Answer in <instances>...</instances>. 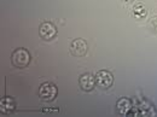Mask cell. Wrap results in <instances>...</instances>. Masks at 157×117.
<instances>
[{
    "label": "cell",
    "instance_id": "6da1fadb",
    "mask_svg": "<svg viewBox=\"0 0 157 117\" xmlns=\"http://www.w3.org/2000/svg\"><path fill=\"white\" fill-rule=\"evenodd\" d=\"M30 53L25 48H16L11 55L12 65L16 68H25L30 63Z\"/></svg>",
    "mask_w": 157,
    "mask_h": 117
},
{
    "label": "cell",
    "instance_id": "7a4b0ae2",
    "mask_svg": "<svg viewBox=\"0 0 157 117\" xmlns=\"http://www.w3.org/2000/svg\"><path fill=\"white\" fill-rule=\"evenodd\" d=\"M58 89L55 83L52 82H44L39 88V97L44 101H52L57 97Z\"/></svg>",
    "mask_w": 157,
    "mask_h": 117
},
{
    "label": "cell",
    "instance_id": "3957f363",
    "mask_svg": "<svg viewBox=\"0 0 157 117\" xmlns=\"http://www.w3.org/2000/svg\"><path fill=\"white\" fill-rule=\"evenodd\" d=\"M94 78H96V86L101 89H108L114 83V76L108 70H99L94 75Z\"/></svg>",
    "mask_w": 157,
    "mask_h": 117
},
{
    "label": "cell",
    "instance_id": "277c9868",
    "mask_svg": "<svg viewBox=\"0 0 157 117\" xmlns=\"http://www.w3.org/2000/svg\"><path fill=\"white\" fill-rule=\"evenodd\" d=\"M39 35L42 40L50 41L57 36V28L51 22H44L39 27Z\"/></svg>",
    "mask_w": 157,
    "mask_h": 117
},
{
    "label": "cell",
    "instance_id": "5b68a950",
    "mask_svg": "<svg viewBox=\"0 0 157 117\" xmlns=\"http://www.w3.org/2000/svg\"><path fill=\"white\" fill-rule=\"evenodd\" d=\"M88 45L83 39H75L70 43V53L75 57H82L87 53Z\"/></svg>",
    "mask_w": 157,
    "mask_h": 117
},
{
    "label": "cell",
    "instance_id": "8992f818",
    "mask_svg": "<svg viewBox=\"0 0 157 117\" xmlns=\"http://www.w3.org/2000/svg\"><path fill=\"white\" fill-rule=\"evenodd\" d=\"M78 83H80V88L85 92H91L93 91L94 86H96V78L92 74L90 73H85L82 74L78 78Z\"/></svg>",
    "mask_w": 157,
    "mask_h": 117
},
{
    "label": "cell",
    "instance_id": "52a82bcc",
    "mask_svg": "<svg viewBox=\"0 0 157 117\" xmlns=\"http://www.w3.org/2000/svg\"><path fill=\"white\" fill-rule=\"evenodd\" d=\"M131 108H132V101L129 99H127V98H121L116 103V110H117L118 114L122 115V116L127 115L129 112Z\"/></svg>",
    "mask_w": 157,
    "mask_h": 117
},
{
    "label": "cell",
    "instance_id": "ba28073f",
    "mask_svg": "<svg viewBox=\"0 0 157 117\" xmlns=\"http://www.w3.org/2000/svg\"><path fill=\"white\" fill-rule=\"evenodd\" d=\"M132 15L137 20H144L147 16V9L143 2H138L132 7Z\"/></svg>",
    "mask_w": 157,
    "mask_h": 117
},
{
    "label": "cell",
    "instance_id": "9c48e42d",
    "mask_svg": "<svg viewBox=\"0 0 157 117\" xmlns=\"http://www.w3.org/2000/svg\"><path fill=\"white\" fill-rule=\"evenodd\" d=\"M0 106H1V108H0L1 112H4V114H10V112H12V111L15 110L16 104H15V100H13L12 98L5 97L4 99H1Z\"/></svg>",
    "mask_w": 157,
    "mask_h": 117
},
{
    "label": "cell",
    "instance_id": "30bf717a",
    "mask_svg": "<svg viewBox=\"0 0 157 117\" xmlns=\"http://www.w3.org/2000/svg\"><path fill=\"white\" fill-rule=\"evenodd\" d=\"M147 28L152 34H157V16L152 17L147 23Z\"/></svg>",
    "mask_w": 157,
    "mask_h": 117
},
{
    "label": "cell",
    "instance_id": "8fae6325",
    "mask_svg": "<svg viewBox=\"0 0 157 117\" xmlns=\"http://www.w3.org/2000/svg\"><path fill=\"white\" fill-rule=\"evenodd\" d=\"M123 2H129V1H132V0H122Z\"/></svg>",
    "mask_w": 157,
    "mask_h": 117
}]
</instances>
